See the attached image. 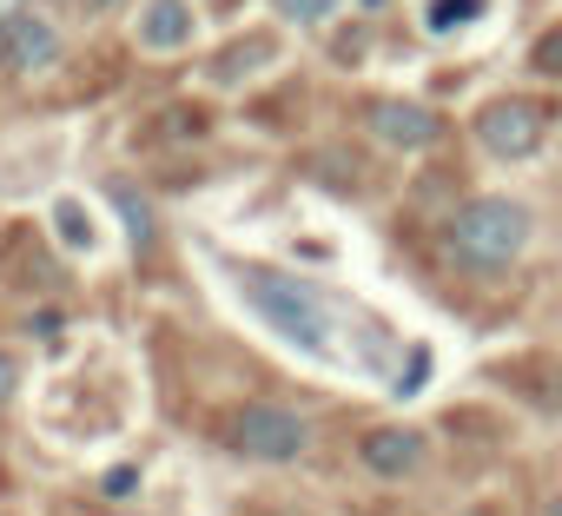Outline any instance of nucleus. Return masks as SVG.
I'll list each match as a JSON object with an SVG mask.
<instances>
[{
	"label": "nucleus",
	"instance_id": "obj_9",
	"mask_svg": "<svg viewBox=\"0 0 562 516\" xmlns=\"http://www.w3.org/2000/svg\"><path fill=\"white\" fill-rule=\"evenodd\" d=\"M490 14V0H424V34H463L470 21H483Z\"/></svg>",
	"mask_w": 562,
	"mask_h": 516
},
{
	"label": "nucleus",
	"instance_id": "obj_4",
	"mask_svg": "<svg viewBox=\"0 0 562 516\" xmlns=\"http://www.w3.org/2000/svg\"><path fill=\"white\" fill-rule=\"evenodd\" d=\"M542 133H549V113L536 100H496L476 113V146L490 159H529L542 146Z\"/></svg>",
	"mask_w": 562,
	"mask_h": 516
},
{
	"label": "nucleus",
	"instance_id": "obj_14",
	"mask_svg": "<svg viewBox=\"0 0 562 516\" xmlns=\"http://www.w3.org/2000/svg\"><path fill=\"white\" fill-rule=\"evenodd\" d=\"M529 67H542V74H562V27H555V34H542V41L529 47Z\"/></svg>",
	"mask_w": 562,
	"mask_h": 516
},
{
	"label": "nucleus",
	"instance_id": "obj_3",
	"mask_svg": "<svg viewBox=\"0 0 562 516\" xmlns=\"http://www.w3.org/2000/svg\"><path fill=\"white\" fill-rule=\"evenodd\" d=\"M225 444L251 463H299L312 450V424L292 404H238L225 417Z\"/></svg>",
	"mask_w": 562,
	"mask_h": 516
},
{
	"label": "nucleus",
	"instance_id": "obj_2",
	"mask_svg": "<svg viewBox=\"0 0 562 516\" xmlns=\"http://www.w3.org/2000/svg\"><path fill=\"white\" fill-rule=\"evenodd\" d=\"M529 245V205L522 199H470L457 218H450V258L463 272H509Z\"/></svg>",
	"mask_w": 562,
	"mask_h": 516
},
{
	"label": "nucleus",
	"instance_id": "obj_10",
	"mask_svg": "<svg viewBox=\"0 0 562 516\" xmlns=\"http://www.w3.org/2000/svg\"><path fill=\"white\" fill-rule=\"evenodd\" d=\"M251 60H271V41H245V47H232V54H218V67H212V80H218V87H232V80H245V74H251Z\"/></svg>",
	"mask_w": 562,
	"mask_h": 516
},
{
	"label": "nucleus",
	"instance_id": "obj_15",
	"mask_svg": "<svg viewBox=\"0 0 562 516\" xmlns=\"http://www.w3.org/2000/svg\"><path fill=\"white\" fill-rule=\"evenodd\" d=\"M21 21H27V0H0V67H8V41Z\"/></svg>",
	"mask_w": 562,
	"mask_h": 516
},
{
	"label": "nucleus",
	"instance_id": "obj_6",
	"mask_svg": "<svg viewBox=\"0 0 562 516\" xmlns=\"http://www.w3.org/2000/svg\"><path fill=\"white\" fill-rule=\"evenodd\" d=\"M371 133L391 139V146H404V153H417V146L437 139V113L417 106V100H378L371 106Z\"/></svg>",
	"mask_w": 562,
	"mask_h": 516
},
{
	"label": "nucleus",
	"instance_id": "obj_12",
	"mask_svg": "<svg viewBox=\"0 0 562 516\" xmlns=\"http://www.w3.org/2000/svg\"><path fill=\"white\" fill-rule=\"evenodd\" d=\"M338 8H345V0H278V14L299 21V27H318V21H331Z\"/></svg>",
	"mask_w": 562,
	"mask_h": 516
},
{
	"label": "nucleus",
	"instance_id": "obj_16",
	"mask_svg": "<svg viewBox=\"0 0 562 516\" xmlns=\"http://www.w3.org/2000/svg\"><path fill=\"white\" fill-rule=\"evenodd\" d=\"M21 397V358L14 351H0V411H8Z\"/></svg>",
	"mask_w": 562,
	"mask_h": 516
},
{
	"label": "nucleus",
	"instance_id": "obj_11",
	"mask_svg": "<svg viewBox=\"0 0 562 516\" xmlns=\"http://www.w3.org/2000/svg\"><path fill=\"white\" fill-rule=\"evenodd\" d=\"M54 225H60V238H67V245H87V251L100 245L93 212H80V199H60V205H54Z\"/></svg>",
	"mask_w": 562,
	"mask_h": 516
},
{
	"label": "nucleus",
	"instance_id": "obj_13",
	"mask_svg": "<svg viewBox=\"0 0 562 516\" xmlns=\"http://www.w3.org/2000/svg\"><path fill=\"white\" fill-rule=\"evenodd\" d=\"M113 199H120V212H126V232H133V245H153V212H146V199H133L126 186H113Z\"/></svg>",
	"mask_w": 562,
	"mask_h": 516
},
{
	"label": "nucleus",
	"instance_id": "obj_5",
	"mask_svg": "<svg viewBox=\"0 0 562 516\" xmlns=\"http://www.w3.org/2000/svg\"><path fill=\"white\" fill-rule=\"evenodd\" d=\"M358 457H364V470L371 476H417L424 470V430H404V424H384V430H371L364 444H358Z\"/></svg>",
	"mask_w": 562,
	"mask_h": 516
},
{
	"label": "nucleus",
	"instance_id": "obj_17",
	"mask_svg": "<svg viewBox=\"0 0 562 516\" xmlns=\"http://www.w3.org/2000/svg\"><path fill=\"white\" fill-rule=\"evenodd\" d=\"M542 516H562V496H549V503H542Z\"/></svg>",
	"mask_w": 562,
	"mask_h": 516
},
{
	"label": "nucleus",
	"instance_id": "obj_8",
	"mask_svg": "<svg viewBox=\"0 0 562 516\" xmlns=\"http://www.w3.org/2000/svg\"><path fill=\"white\" fill-rule=\"evenodd\" d=\"M60 60V34L41 21V14H27L21 27H14V41H8V67L14 74H47Z\"/></svg>",
	"mask_w": 562,
	"mask_h": 516
},
{
	"label": "nucleus",
	"instance_id": "obj_7",
	"mask_svg": "<svg viewBox=\"0 0 562 516\" xmlns=\"http://www.w3.org/2000/svg\"><path fill=\"white\" fill-rule=\"evenodd\" d=\"M192 8L186 0H153V8L139 14V47H153V54H172V47H186L192 41Z\"/></svg>",
	"mask_w": 562,
	"mask_h": 516
},
{
	"label": "nucleus",
	"instance_id": "obj_18",
	"mask_svg": "<svg viewBox=\"0 0 562 516\" xmlns=\"http://www.w3.org/2000/svg\"><path fill=\"white\" fill-rule=\"evenodd\" d=\"M364 8H384V0H364Z\"/></svg>",
	"mask_w": 562,
	"mask_h": 516
},
{
	"label": "nucleus",
	"instance_id": "obj_1",
	"mask_svg": "<svg viewBox=\"0 0 562 516\" xmlns=\"http://www.w3.org/2000/svg\"><path fill=\"white\" fill-rule=\"evenodd\" d=\"M232 285L238 299L251 305L258 325H271L292 351L331 364V371H364V378H384L391 364V332L378 318H364L358 305L331 299L325 285L312 279H292V272H271V266H232Z\"/></svg>",
	"mask_w": 562,
	"mask_h": 516
}]
</instances>
